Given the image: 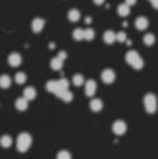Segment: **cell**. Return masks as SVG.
Returning a JSON list of instances; mask_svg holds the SVG:
<instances>
[{
	"mask_svg": "<svg viewBox=\"0 0 158 159\" xmlns=\"http://www.w3.org/2000/svg\"><path fill=\"white\" fill-rule=\"evenodd\" d=\"M31 142H33V139H31V136H30L28 133H20V134L17 136V141H16L17 150H19L20 153L28 152V148L31 147Z\"/></svg>",
	"mask_w": 158,
	"mask_h": 159,
	"instance_id": "6da1fadb",
	"label": "cell"
},
{
	"mask_svg": "<svg viewBox=\"0 0 158 159\" xmlns=\"http://www.w3.org/2000/svg\"><path fill=\"white\" fill-rule=\"evenodd\" d=\"M126 60H127V63H129L130 66H133L135 70H141V68L144 66L143 59L140 57V54L136 53V51H129V53L126 54Z\"/></svg>",
	"mask_w": 158,
	"mask_h": 159,
	"instance_id": "7a4b0ae2",
	"label": "cell"
},
{
	"mask_svg": "<svg viewBox=\"0 0 158 159\" xmlns=\"http://www.w3.org/2000/svg\"><path fill=\"white\" fill-rule=\"evenodd\" d=\"M144 108L147 113H155L157 111V107H158V101H157V96L152 94V93H147L144 96Z\"/></svg>",
	"mask_w": 158,
	"mask_h": 159,
	"instance_id": "3957f363",
	"label": "cell"
},
{
	"mask_svg": "<svg viewBox=\"0 0 158 159\" xmlns=\"http://www.w3.org/2000/svg\"><path fill=\"white\" fill-rule=\"evenodd\" d=\"M112 130L116 136H122L126 131H127V124L124 120H115L113 125H112Z\"/></svg>",
	"mask_w": 158,
	"mask_h": 159,
	"instance_id": "277c9868",
	"label": "cell"
},
{
	"mask_svg": "<svg viewBox=\"0 0 158 159\" xmlns=\"http://www.w3.org/2000/svg\"><path fill=\"white\" fill-rule=\"evenodd\" d=\"M101 77H103V82H104V84H113V82H115V79H116V74H115V71H113V70L107 68V70L103 71Z\"/></svg>",
	"mask_w": 158,
	"mask_h": 159,
	"instance_id": "5b68a950",
	"label": "cell"
},
{
	"mask_svg": "<svg viewBox=\"0 0 158 159\" xmlns=\"http://www.w3.org/2000/svg\"><path fill=\"white\" fill-rule=\"evenodd\" d=\"M44 26H45V20L44 19H34L33 20V23H31V30H33V33H41L42 30H44Z\"/></svg>",
	"mask_w": 158,
	"mask_h": 159,
	"instance_id": "8992f818",
	"label": "cell"
},
{
	"mask_svg": "<svg viewBox=\"0 0 158 159\" xmlns=\"http://www.w3.org/2000/svg\"><path fill=\"white\" fill-rule=\"evenodd\" d=\"M8 63H9L11 66H19V65L22 63V57H20V54L11 53L9 56H8Z\"/></svg>",
	"mask_w": 158,
	"mask_h": 159,
	"instance_id": "52a82bcc",
	"label": "cell"
},
{
	"mask_svg": "<svg viewBox=\"0 0 158 159\" xmlns=\"http://www.w3.org/2000/svg\"><path fill=\"white\" fill-rule=\"evenodd\" d=\"M135 26H136V30L144 31V30L149 26V20H147L146 17H138V19L135 20Z\"/></svg>",
	"mask_w": 158,
	"mask_h": 159,
	"instance_id": "ba28073f",
	"label": "cell"
},
{
	"mask_svg": "<svg viewBox=\"0 0 158 159\" xmlns=\"http://www.w3.org/2000/svg\"><path fill=\"white\" fill-rule=\"evenodd\" d=\"M95 93H96V82L95 80H87L85 82V94L93 96Z\"/></svg>",
	"mask_w": 158,
	"mask_h": 159,
	"instance_id": "9c48e42d",
	"label": "cell"
},
{
	"mask_svg": "<svg viewBox=\"0 0 158 159\" xmlns=\"http://www.w3.org/2000/svg\"><path fill=\"white\" fill-rule=\"evenodd\" d=\"M47 90L50 91V93H54L56 96L60 93V90H59V85H57V80H48L47 82Z\"/></svg>",
	"mask_w": 158,
	"mask_h": 159,
	"instance_id": "30bf717a",
	"label": "cell"
},
{
	"mask_svg": "<svg viewBox=\"0 0 158 159\" xmlns=\"http://www.w3.org/2000/svg\"><path fill=\"white\" fill-rule=\"evenodd\" d=\"M16 108L19 110V111H25L26 108H28V99L26 98H19L17 101H16Z\"/></svg>",
	"mask_w": 158,
	"mask_h": 159,
	"instance_id": "8fae6325",
	"label": "cell"
},
{
	"mask_svg": "<svg viewBox=\"0 0 158 159\" xmlns=\"http://www.w3.org/2000/svg\"><path fill=\"white\" fill-rule=\"evenodd\" d=\"M36 90L33 88V87H26L25 90H23V98H26L28 101H33V99H36Z\"/></svg>",
	"mask_w": 158,
	"mask_h": 159,
	"instance_id": "7c38bea8",
	"label": "cell"
},
{
	"mask_svg": "<svg viewBox=\"0 0 158 159\" xmlns=\"http://www.w3.org/2000/svg\"><path fill=\"white\" fill-rule=\"evenodd\" d=\"M118 14H119L121 17L129 16V14H130V6H129L127 3H121V5L118 6Z\"/></svg>",
	"mask_w": 158,
	"mask_h": 159,
	"instance_id": "4fadbf2b",
	"label": "cell"
},
{
	"mask_svg": "<svg viewBox=\"0 0 158 159\" xmlns=\"http://www.w3.org/2000/svg\"><path fill=\"white\" fill-rule=\"evenodd\" d=\"M57 98H60L64 102H71V101H73V93L68 91V90H64L62 93L57 94Z\"/></svg>",
	"mask_w": 158,
	"mask_h": 159,
	"instance_id": "5bb4252c",
	"label": "cell"
},
{
	"mask_svg": "<svg viewBox=\"0 0 158 159\" xmlns=\"http://www.w3.org/2000/svg\"><path fill=\"white\" fill-rule=\"evenodd\" d=\"M0 145H2L3 148L11 147V145H12V138H11V136H8V134H3V136L0 138Z\"/></svg>",
	"mask_w": 158,
	"mask_h": 159,
	"instance_id": "9a60e30c",
	"label": "cell"
},
{
	"mask_svg": "<svg viewBox=\"0 0 158 159\" xmlns=\"http://www.w3.org/2000/svg\"><path fill=\"white\" fill-rule=\"evenodd\" d=\"M50 65H51L53 70L59 71V70H62V66H64V60H62L60 57H54L51 62H50Z\"/></svg>",
	"mask_w": 158,
	"mask_h": 159,
	"instance_id": "2e32d148",
	"label": "cell"
},
{
	"mask_svg": "<svg viewBox=\"0 0 158 159\" xmlns=\"http://www.w3.org/2000/svg\"><path fill=\"white\" fill-rule=\"evenodd\" d=\"M104 42L108 43V45H112L113 42H116V34H115L113 31H105L104 33Z\"/></svg>",
	"mask_w": 158,
	"mask_h": 159,
	"instance_id": "e0dca14e",
	"label": "cell"
},
{
	"mask_svg": "<svg viewBox=\"0 0 158 159\" xmlns=\"http://www.w3.org/2000/svg\"><path fill=\"white\" fill-rule=\"evenodd\" d=\"M81 19V12L78 9H70L68 11V20L70 22H78Z\"/></svg>",
	"mask_w": 158,
	"mask_h": 159,
	"instance_id": "ac0fdd59",
	"label": "cell"
},
{
	"mask_svg": "<svg viewBox=\"0 0 158 159\" xmlns=\"http://www.w3.org/2000/svg\"><path fill=\"white\" fill-rule=\"evenodd\" d=\"M90 108H92V111H101L103 110V101L101 99H93L90 102Z\"/></svg>",
	"mask_w": 158,
	"mask_h": 159,
	"instance_id": "d6986e66",
	"label": "cell"
},
{
	"mask_svg": "<svg viewBox=\"0 0 158 159\" xmlns=\"http://www.w3.org/2000/svg\"><path fill=\"white\" fill-rule=\"evenodd\" d=\"M9 85H11V77L6 74L0 76V88H9Z\"/></svg>",
	"mask_w": 158,
	"mask_h": 159,
	"instance_id": "ffe728a7",
	"label": "cell"
},
{
	"mask_svg": "<svg viewBox=\"0 0 158 159\" xmlns=\"http://www.w3.org/2000/svg\"><path fill=\"white\" fill-rule=\"evenodd\" d=\"M143 42H144V45L151 47V45H154V43H155V36H154V34H151V33H147V34H144Z\"/></svg>",
	"mask_w": 158,
	"mask_h": 159,
	"instance_id": "44dd1931",
	"label": "cell"
},
{
	"mask_svg": "<svg viewBox=\"0 0 158 159\" xmlns=\"http://www.w3.org/2000/svg\"><path fill=\"white\" fill-rule=\"evenodd\" d=\"M73 39H74V40H82V39H84V30L76 28V30L73 31Z\"/></svg>",
	"mask_w": 158,
	"mask_h": 159,
	"instance_id": "7402d4cb",
	"label": "cell"
},
{
	"mask_svg": "<svg viewBox=\"0 0 158 159\" xmlns=\"http://www.w3.org/2000/svg\"><path fill=\"white\" fill-rule=\"evenodd\" d=\"M14 79H16V82H17L19 85H22V84L26 82V74H25V73H17Z\"/></svg>",
	"mask_w": 158,
	"mask_h": 159,
	"instance_id": "603a6c76",
	"label": "cell"
},
{
	"mask_svg": "<svg viewBox=\"0 0 158 159\" xmlns=\"http://www.w3.org/2000/svg\"><path fill=\"white\" fill-rule=\"evenodd\" d=\"M73 84H74L76 87L82 85V84H84V76H82V74H74V76H73Z\"/></svg>",
	"mask_w": 158,
	"mask_h": 159,
	"instance_id": "cb8c5ba5",
	"label": "cell"
},
{
	"mask_svg": "<svg viewBox=\"0 0 158 159\" xmlns=\"http://www.w3.org/2000/svg\"><path fill=\"white\" fill-rule=\"evenodd\" d=\"M57 85H59L60 93H62L64 90H68V80H67V79H59V80H57Z\"/></svg>",
	"mask_w": 158,
	"mask_h": 159,
	"instance_id": "d4e9b609",
	"label": "cell"
},
{
	"mask_svg": "<svg viewBox=\"0 0 158 159\" xmlns=\"http://www.w3.org/2000/svg\"><path fill=\"white\" fill-rule=\"evenodd\" d=\"M84 39H87V40H93V39H95V31H93L92 28L85 30V31H84Z\"/></svg>",
	"mask_w": 158,
	"mask_h": 159,
	"instance_id": "484cf974",
	"label": "cell"
},
{
	"mask_svg": "<svg viewBox=\"0 0 158 159\" xmlns=\"http://www.w3.org/2000/svg\"><path fill=\"white\" fill-rule=\"evenodd\" d=\"M57 159H71V156H70V153L67 150H62V152L57 153Z\"/></svg>",
	"mask_w": 158,
	"mask_h": 159,
	"instance_id": "4316f807",
	"label": "cell"
},
{
	"mask_svg": "<svg viewBox=\"0 0 158 159\" xmlns=\"http://www.w3.org/2000/svg\"><path fill=\"white\" fill-rule=\"evenodd\" d=\"M116 40H118V42H126V40H127V36H126V33H124V31H119V33H116Z\"/></svg>",
	"mask_w": 158,
	"mask_h": 159,
	"instance_id": "83f0119b",
	"label": "cell"
},
{
	"mask_svg": "<svg viewBox=\"0 0 158 159\" xmlns=\"http://www.w3.org/2000/svg\"><path fill=\"white\" fill-rule=\"evenodd\" d=\"M57 57H60L62 60H65V59H67V53H65V51H59V54H57Z\"/></svg>",
	"mask_w": 158,
	"mask_h": 159,
	"instance_id": "f1b7e54d",
	"label": "cell"
},
{
	"mask_svg": "<svg viewBox=\"0 0 158 159\" xmlns=\"http://www.w3.org/2000/svg\"><path fill=\"white\" fill-rule=\"evenodd\" d=\"M126 3H127L129 6H132V5H135V3H136V0H126Z\"/></svg>",
	"mask_w": 158,
	"mask_h": 159,
	"instance_id": "f546056e",
	"label": "cell"
},
{
	"mask_svg": "<svg viewBox=\"0 0 158 159\" xmlns=\"http://www.w3.org/2000/svg\"><path fill=\"white\" fill-rule=\"evenodd\" d=\"M93 2H95L96 5H103V3H104L105 0H93Z\"/></svg>",
	"mask_w": 158,
	"mask_h": 159,
	"instance_id": "4dcf8cb0",
	"label": "cell"
},
{
	"mask_svg": "<svg viewBox=\"0 0 158 159\" xmlns=\"http://www.w3.org/2000/svg\"><path fill=\"white\" fill-rule=\"evenodd\" d=\"M152 5H154V8L158 9V0H152Z\"/></svg>",
	"mask_w": 158,
	"mask_h": 159,
	"instance_id": "1f68e13d",
	"label": "cell"
},
{
	"mask_svg": "<svg viewBox=\"0 0 158 159\" xmlns=\"http://www.w3.org/2000/svg\"><path fill=\"white\" fill-rule=\"evenodd\" d=\"M151 2H152V0H151Z\"/></svg>",
	"mask_w": 158,
	"mask_h": 159,
	"instance_id": "d6a6232c",
	"label": "cell"
}]
</instances>
